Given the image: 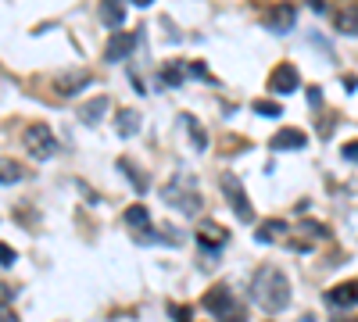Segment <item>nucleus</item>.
<instances>
[{"mask_svg": "<svg viewBox=\"0 0 358 322\" xmlns=\"http://www.w3.org/2000/svg\"><path fill=\"white\" fill-rule=\"evenodd\" d=\"M251 298L265 312H283L290 305V283H287V276L276 265H262L255 272V283H251Z\"/></svg>", "mask_w": 358, "mask_h": 322, "instance_id": "f257e3e1", "label": "nucleus"}, {"mask_svg": "<svg viewBox=\"0 0 358 322\" xmlns=\"http://www.w3.org/2000/svg\"><path fill=\"white\" fill-rule=\"evenodd\" d=\"M162 200L172 204V208H179L183 215H197L204 208V197H201V190L194 183V175H187V172H179L172 183L162 186Z\"/></svg>", "mask_w": 358, "mask_h": 322, "instance_id": "f03ea898", "label": "nucleus"}, {"mask_svg": "<svg viewBox=\"0 0 358 322\" xmlns=\"http://www.w3.org/2000/svg\"><path fill=\"white\" fill-rule=\"evenodd\" d=\"M204 308L212 312L219 322H248V312L236 305L233 290L226 283H215L212 290H208V294H204Z\"/></svg>", "mask_w": 358, "mask_h": 322, "instance_id": "7ed1b4c3", "label": "nucleus"}, {"mask_svg": "<svg viewBox=\"0 0 358 322\" xmlns=\"http://www.w3.org/2000/svg\"><path fill=\"white\" fill-rule=\"evenodd\" d=\"M219 186H222V193H226V200H229L233 215L241 219V222H255V204H251V197H248L244 183L236 180L233 172H222V175H219Z\"/></svg>", "mask_w": 358, "mask_h": 322, "instance_id": "20e7f679", "label": "nucleus"}, {"mask_svg": "<svg viewBox=\"0 0 358 322\" xmlns=\"http://www.w3.org/2000/svg\"><path fill=\"white\" fill-rule=\"evenodd\" d=\"M22 143H25V151L33 154L36 161H47L57 154V140H54V129L43 126V122H33L25 133H22Z\"/></svg>", "mask_w": 358, "mask_h": 322, "instance_id": "39448f33", "label": "nucleus"}, {"mask_svg": "<svg viewBox=\"0 0 358 322\" xmlns=\"http://www.w3.org/2000/svg\"><path fill=\"white\" fill-rule=\"evenodd\" d=\"M330 18H334V29L344 36H358V0H337L330 8Z\"/></svg>", "mask_w": 358, "mask_h": 322, "instance_id": "423d86ee", "label": "nucleus"}, {"mask_svg": "<svg viewBox=\"0 0 358 322\" xmlns=\"http://www.w3.org/2000/svg\"><path fill=\"white\" fill-rule=\"evenodd\" d=\"M268 86H273L276 94H294L297 86H301V72H297L290 61H283V65H276L273 72H268Z\"/></svg>", "mask_w": 358, "mask_h": 322, "instance_id": "0eeeda50", "label": "nucleus"}, {"mask_svg": "<svg viewBox=\"0 0 358 322\" xmlns=\"http://www.w3.org/2000/svg\"><path fill=\"white\" fill-rule=\"evenodd\" d=\"M86 86H90V72H65V75H57V79H54V94L76 97L79 90H86Z\"/></svg>", "mask_w": 358, "mask_h": 322, "instance_id": "6e6552de", "label": "nucleus"}, {"mask_svg": "<svg viewBox=\"0 0 358 322\" xmlns=\"http://www.w3.org/2000/svg\"><path fill=\"white\" fill-rule=\"evenodd\" d=\"M133 47H136V40L129 33H111V40L104 47V57L108 61H126V57L133 54Z\"/></svg>", "mask_w": 358, "mask_h": 322, "instance_id": "1a4fd4ad", "label": "nucleus"}, {"mask_svg": "<svg viewBox=\"0 0 358 322\" xmlns=\"http://www.w3.org/2000/svg\"><path fill=\"white\" fill-rule=\"evenodd\" d=\"M326 301H330L334 308H355L358 305V279H348V283L334 286L330 294H326Z\"/></svg>", "mask_w": 358, "mask_h": 322, "instance_id": "9d476101", "label": "nucleus"}, {"mask_svg": "<svg viewBox=\"0 0 358 322\" xmlns=\"http://www.w3.org/2000/svg\"><path fill=\"white\" fill-rule=\"evenodd\" d=\"M226 240H229V233H226L222 226H215V222H204V226L197 229V244H201V251H204V254H212V244H215V247H222Z\"/></svg>", "mask_w": 358, "mask_h": 322, "instance_id": "9b49d317", "label": "nucleus"}, {"mask_svg": "<svg viewBox=\"0 0 358 322\" xmlns=\"http://www.w3.org/2000/svg\"><path fill=\"white\" fill-rule=\"evenodd\" d=\"M308 147V136L301 129H280L273 136V151H305Z\"/></svg>", "mask_w": 358, "mask_h": 322, "instance_id": "f8f14e48", "label": "nucleus"}, {"mask_svg": "<svg viewBox=\"0 0 358 322\" xmlns=\"http://www.w3.org/2000/svg\"><path fill=\"white\" fill-rule=\"evenodd\" d=\"M115 133L122 136V140H129V136H136L140 133V111L136 108H122L115 115Z\"/></svg>", "mask_w": 358, "mask_h": 322, "instance_id": "ddd939ff", "label": "nucleus"}, {"mask_svg": "<svg viewBox=\"0 0 358 322\" xmlns=\"http://www.w3.org/2000/svg\"><path fill=\"white\" fill-rule=\"evenodd\" d=\"M122 22H126V4L122 0H101V25H108V29L118 33Z\"/></svg>", "mask_w": 358, "mask_h": 322, "instance_id": "4468645a", "label": "nucleus"}, {"mask_svg": "<svg viewBox=\"0 0 358 322\" xmlns=\"http://www.w3.org/2000/svg\"><path fill=\"white\" fill-rule=\"evenodd\" d=\"M108 97H94V101H86L83 108H79V122H86V126H97L101 119H104V111H108Z\"/></svg>", "mask_w": 358, "mask_h": 322, "instance_id": "2eb2a0df", "label": "nucleus"}, {"mask_svg": "<svg viewBox=\"0 0 358 322\" xmlns=\"http://www.w3.org/2000/svg\"><path fill=\"white\" fill-rule=\"evenodd\" d=\"M294 22H297V11L290 4H280L273 15H268V29H273V33H290Z\"/></svg>", "mask_w": 358, "mask_h": 322, "instance_id": "dca6fc26", "label": "nucleus"}, {"mask_svg": "<svg viewBox=\"0 0 358 322\" xmlns=\"http://www.w3.org/2000/svg\"><path fill=\"white\" fill-rule=\"evenodd\" d=\"M25 168L15 161V158H0V186H11V183H22L25 180Z\"/></svg>", "mask_w": 358, "mask_h": 322, "instance_id": "f3484780", "label": "nucleus"}, {"mask_svg": "<svg viewBox=\"0 0 358 322\" xmlns=\"http://www.w3.org/2000/svg\"><path fill=\"white\" fill-rule=\"evenodd\" d=\"M158 79H162L165 86H179V82H187V65H183V61H165V65L158 68Z\"/></svg>", "mask_w": 358, "mask_h": 322, "instance_id": "a211bd4d", "label": "nucleus"}, {"mask_svg": "<svg viewBox=\"0 0 358 322\" xmlns=\"http://www.w3.org/2000/svg\"><path fill=\"white\" fill-rule=\"evenodd\" d=\"M122 222H126L129 229H151V212H147L143 204H133V208H126Z\"/></svg>", "mask_w": 358, "mask_h": 322, "instance_id": "6ab92c4d", "label": "nucleus"}, {"mask_svg": "<svg viewBox=\"0 0 358 322\" xmlns=\"http://www.w3.org/2000/svg\"><path fill=\"white\" fill-rule=\"evenodd\" d=\"M283 233H287V222L273 219V222H265V226L258 229V240H262V244H268V240H280Z\"/></svg>", "mask_w": 358, "mask_h": 322, "instance_id": "aec40b11", "label": "nucleus"}, {"mask_svg": "<svg viewBox=\"0 0 358 322\" xmlns=\"http://www.w3.org/2000/svg\"><path fill=\"white\" fill-rule=\"evenodd\" d=\"M118 168H122V172L129 175V180L136 183V193H147V175H140V168H136L129 158H122V161H118Z\"/></svg>", "mask_w": 358, "mask_h": 322, "instance_id": "412c9836", "label": "nucleus"}, {"mask_svg": "<svg viewBox=\"0 0 358 322\" xmlns=\"http://www.w3.org/2000/svg\"><path fill=\"white\" fill-rule=\"evenodd\" d=\"M183 122H187V126H190V133H194V147H197V151H204V147H208V136H204V129H201V122L194 119V115H187V119H183Z\"/></svg>", "mask_w": 358, "mask_h": 322, "instance_id": "4be33fe9", "label": "nucleus"}, {"mask_svg": "<svg viewBox=\"0 0 358 322\" xmlns=\"http://www.w3.org/2000/svg\"><path fill=\"white\" fill-rule=\"evenodd\" d=\"M255 111L265 115V119H280V115H283V108L276 101H255Z\"/></svg>", "mask_w": 358, "mask_h": 322, "instance_id": "5701e85b", "label": "nucleus"}, {"mask_svg": "<svg viewBox=\"0 0 358 322\" xmlns=\"http://www.w3.org/2000/svg\"><path fill=\"white\" fill-rule=\"evenodd\" d=\"M0 265H15V247H8V244H0Z\"/></svg>", "mask_w": 358, "mask_h": 322, "instance_id": "b1692460", "label": "nucleus"}, {"mask_svg": "<svg viewBox=\"0 0 358 322\" xmlns=\"http://www.w3.org/2000/svg\"><path fill=\"white\" fill-rule=\"evenodd\" d=\"M169 312H172V319H176V322H190V305H187V308H183V305H172Z\"/></svg>", "mask_w": 358, "mask_h": 322, "instance_id": "393cba45", "label": "nucleus"}, {"mask_svg": "<svg viewBox=\"0 0 358 322\" xmlns=\"http://www.w3.org/2000/svg\"><path fill=\"white\" fill-rule=\"evenodd\" d=\"M11 298H15V286L11 283H0V308H4Z\"/></svg>", "mask_w": 358, "mask_h": 322, "instance_id": "a878e982", "label": "nucleus"}, {"mask_svg": "<svg viewBox=\"0 0 358 322\" xmlns=\"http://www.w3.org/2000/svg\"><path fill=\"white\" fill-rule=\"evenodd\" d=\"M308 104H312V108L322 104V90H319V86H312V90H308Z\"/></svg>", "mask_w": 358, "mask_h": 322, "instance_id": "bb28decb", "label": "nucleus"}, {"mask_svg": "<svg viewBox=\"0 0 358 322\" xmlns=\"http://www.w3.org/2000/svg\"><path fill=\"white\" fill-rule=\"evenodd\" d=\"M0 322H22V319H18V315H15V312L4 305V308H0Z\"/></svg>", "mask_w": 358, "mask_h": 322, "instance_id": "cd10ccee", "label": "nucleus"}, {"mask_svg": "<svg viewBox=\"0 0 358 322\" xmlns=\"http://www.w3.org/2000/svg\"><path fill=\"white\" fill-rule=\"evenodd\" d=\"M341 154H344L348 161H358V143H348V147H344Z\"/></svg>", "mask_w": 358, "mask_h": 322, "instance_id": "c85d7f7f", "label": "nucleus"}, {"mask_svg": "<svg viewBox=\"0 0 358 322\" xmlns=\"http://www.w3.org/2000/svg\"><path fill=\"white\" fill-rule=\"evenodd\" d=\"M344 90H348V94H355V90H358V79H355V75H348V79H344Z\"/></svg>", "mask_w": 358, "mask_h": 322, "instance_id": "c756f323", "label": "nucleus"}, {"mask_svg": "<svg viewBox=\"0 0 358 322\" xmlns=\"http://www.w3.org/2000/svg\"><path fill=\"white\" fill-rule=\"evenodd\" d=\"M133 4H136V8H147V4H151V0H133Z\"/></svg>", "mask_w": 358, "mask_h": 322, "instance_id": "7c9ffc66", "label": "nucleus"}, {"mask_svg": "<svg viewBox=\"0 0 358 322\" xmlns=\"http://www.w3.org/2000/svg\"><path fill=\"white\" fill-rule=\"evenodd\" d=\"M351 322H358V319H351Z\"/></svg>", "mask_w": 358, "mask_h": 322, "instance_id": "2f4dec72", "label": "nucleus"}]
</instances>
